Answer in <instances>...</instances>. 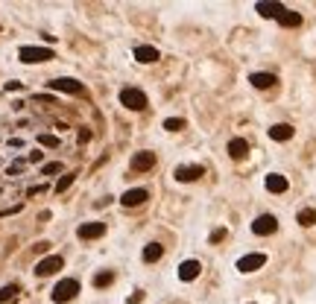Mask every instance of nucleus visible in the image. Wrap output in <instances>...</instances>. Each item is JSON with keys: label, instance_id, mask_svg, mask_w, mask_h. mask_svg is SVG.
<instances>
[{"label": "nucleus", "instance_id": "obj_15", "mask_svg": "<svg viewBox=\"0 0 316 304\" xmlns=\"http://www.w3.org/2000/svg\"><path fill=\"white\" fill-rule=\"evenodd\" d=\"M249 82H252L255 88L266 91V88H272V85L278 82V76H275V73H252V76H249Z\"/></svg>", "mask_w": 316, "mask_h": 304}, {"label": "nucleus", "instance_id": "obj_1", "mask_svg": "<svg viewBox=\"0 0 316 304\" xmlns=\"http://www.w3.org/2000/svg\"><path fill=\"white\" fill-rule=\"evenodd\" d=\"M76 293H79V281L64 278V281H59V284H56V290H53V302H56V304H64V302H70Z\"/></svg>", "mask_w": 316, "mask_h": 304}, {"label": "nucleus", "instance_id": "obj_18", "mask_svg": "<svg viewBox=\"0 0 316 304\" xmlns=\"http://www.w3.org/2000/svg\"><path fill=\"white\" fill-rule=\"evenodd\" d=\"M269 138H272V141H290V138H293V126H290V123H275V126L269 129Z\"/></svg>", "mask_w": 316, "mask_h": 304}, {"label": "nucleus", "instance_id": "obj_10", "mask_svg": "<svg viewBox=\"0 0 316 304\" xmlns=\"http://www.w3.org/2000/svg\"><path fill=\"white\" fill-rule=\"evenodd\" d=\"M50 88H53V91H64V94H82L85 91V85H82V82H76V79H53V82H50Z\"/></svg>", "mask_w": 316, "mask_h": 304}, {"label": "nucleus", "instance_id": "obj_28", "mask_svg": "<svg viewBox=\"0 0 316 304\" xmlns=\"http://www.w3.org/2000/svg\"><path fill=\"white\" fill-rule=\"evenodd\" d=\"M59 170H62V164H47L41 173H44V176H53V173H59Z\"/></svg>", "mask_w": 316, "mask_h": 304}, {"label": "nucleus", "instance_id": "obj_26", "mask_svg": "<svg viewBox=\"0 0 316 304\" xmlns=\"http://www.w3.org/2000/svg\"><path fill=\"white\" fill-rule=\"evenodd\" d=\"M70 184H73V173H70V176H62V179H59V184H56V193H64V190H67Z\"/></svg>", "mask_w": 316, "mask_h": 304}, {"label": "nucleus", "instance_id": "obj_21", "mask_svg": "<svg viewBox=\"0 0 316 304\" xmlns=\"http://www.w3.org/2000/svg\"><path fill=\"white\" fill-rule=\"evenodd\" d=\"M278 24H281V27H302V15H299V12H290V9H287L284 15L278 18Z\"/></svg>", "mask_w": 316, "mask_h": 304}, {"label": "nucleus", "instance_id": "obj_4", "mask_svg": "<svg viewBox=\"0 0 316 304\" xmlns=\"http://www.w3.org/2000/svg\"><path fill=\"white\" fill-rule=\"evenodd\" d=\"M266 263V254L263 252H255V254H243L240 260H237V272L249 275V272H258L261 266Z\"/></svg>", "mask_w": 316, "mask_h": 304}, {"label": "nucleus", "instance_id": "obj_22", "mask_svg": "<svg viewBox=\"0 0 316 304\" xmlns=\"http://www.w3.org/2000/svg\"><path fill=\"white\" fill-rule=\"evenodd\" d=\"M111 281H114V272H111V269H103V272H97V275H94V287H97V290L108 287Z\"/></svg>", "mask_w": 316, "mask_h": 304}, {"label": "nucleus", "instance_id": "obj_14", "mask_svg": "<svg viewBox=\"0 0 316 304\" xmlns=\"http://www.w3.org/2000/svg\"><path fill=\"white\" fill-rule=\"evenodd\" d=\"M199 272H202V263L199 260H185L179 266V278L182 281H193V278H199Z\"/></svg>", "mask_w": 316, "mask_h": 304}, {"label": "nucleus", "instance_id": "obj_16", "mask_svg": "<svg viewBox=\"0 0 316 304\" xmlns=\"http://www.w3.org/2000/svg\"><path fill=\"white\" fill-rule=\"evenodd\" d=\"M287 187H290V182H287L281 173H269V176H266V190H269V193H284Z\"/></svg>", "mask_w": 316, "mask_h": 304}, {"label": "nucleus", "instance_id": "obj_19", "mask_svg": "<svg viewBox=\"0 0 316 304\" xmlns=\"http://www.w3.org/2000/svg\"><path fill=\"white\" fill-rule=\"evenodd\" d=\"M161 254H164V246H158V243H150L147 249H144V260H147V263L161 260Z\"/></svg>", "mask_w": 316, "mask_h": 304}, {"label": "nucleus", "instance_id": "obj_6", "mask_svg": "<svg viewBox=\"0 0 316 304\" xmlns=\"http://www.w3.org/2000/svg\"><path fill=\"white\" fill-rule=\"evenodd\" d=\"M62 257H59V254H50V257H44V260H38V263H35V275H38V278H47V275H53V272H59V269H62Z\"/></svg>", "mask_w": 316, "mask_h": 304}, {"label": "nucleus", "instance_id": "obj_29", "mask_svg": "<svg viewBox=\"0 0 316 304\" xmlns=\"http://www.w3.org/2000/svg\"><path fill=\"white\" fill-rule=\"evenodd\" d=\"M220 240H225V228H217V231L211 234V243H220Z\"/></svg>", "mask_w": 316, "mask_h": 304}, {"label": "nucleus", "instance_id": "obj_3", "mask_svg": "<svg viewBox=\"0 0 316 304\" xmlns=\"http://www.w3.org/2000/svg\"><path fill=\"white\" fill-rule=\"evenodd\" d=\"M252 231L258 234V237H269V234L278 231V219H275L272 213H261V216L252 222Z\"/></svg>", "mask_w": 316, "mask_h": 304}, {"label": "nucleus", "instance_id": "obj_9", "mask_svg": "<svg viewBox=\"0 0 316 304\" xmlns=\"http://www.w3.org/2000/svg\"><path fill=\"white\" fill-rule=\"evenodd\" d=\"M76 234H79L82 240H97V237L105 234V222H85V225L76 228Z\"/></svg>", "mask_w": 316, "mask_h": 304}, {"label": "nucleus", "instance_id": "obj_25", "mask_svg": "<svg viewBox=\"0 0 316 304\" xmlns=\"http://www.w3.org/2000/svg\"><path fill=\"white\" fill-rule=\"evenodd\" d=\"M38 144L41 147H59V138L56 135H38Z\"/></svg>", "mask_w": 316, "mask_h": 304}, {"label": "nucleus", "instance_id": "obj_30", "mask_svg": "<svg viewBox=\"0 0 316 304\" xmlns=\"http://www.w3.org/2000/svg\"><path fill=\"white\" fill-rule=\"evenodd\" d=\"M141 302H144V293H132L126 299V304H141Z\"/></svg>", "mask_w": 316, "mask_h": 304}, {"label": "nucleus", "instance_id": "obj_2", "mask_svg": "<svg viewBox=\"0 0 316 304\" xmlns=\"http://www.w3.org/2000/svg\"><path fill=\"white\" fill-rule=\"evenodd\" d=\"M120 102L126 108H132V111H144L147 108V94L138 91V88H123L120 91Z\"/></svg>", "mask_w": 316, "mask_h": 304}, {"label": "nucleus", "instance_id": "obj_31", "mask_svg": "<svg viewBox=\"0 0 316 304\" xmlns=\"http://www.w3.org/2000/svg\"><path fill=\"white\" fill-rule=\"evenodd\" d=\"M85 141H91V132H88V129L79 132V144H85Z\"/></svg>", "mask_w": 316, "mask_h": 304}, {"label": "nucleus", "instance_id": "obj_7", "mask_svg": "<svg viewBox=\"0 0 316 304\" xmlns=\"http://www.w3.org/2000/svg\"><path fill=\"white\" fill-rule=\"evenodd\" d=\"M255 12H258L261 18H275V21H278L287 9L281 3H266V0H261V3H255Z\"/></svg>", "mask_w": 316, "mask_h": 304}, {"label": "nucleus", "instance_id": "obj_20", "mask_svg": "<svg viewBox=\"0 0 316 304\" xmlns=\"http://www.w3.org/2000/svg\"><path fill=\"white\" fill-rule=\"evenodd\" d=\"M296 222H299V225H305V228L316 225V208H305V211H299Z\"/></svg>", "mask_w": 316, "mask_h": 304}, {"label": "nucleus", "instance_id": "obj_24", "mask_svg": "<svg viewBox=\"0 0 316 304\" xmlns=\"http://www.w3.org/2000/svg\"><path fill=\"white\" fill-rule=\"evenodd\" d=\"M164 129H167V132H182V129H185V120H182V117H167V120H164Z\"/></svg>", "mask_w": 316, "mask_h": 304}, {"label": "nucleus", "instance_id": "obj_8", "mask_svg": "<svg viewBox=\"0 0 316 304\" xmlns=\"http://www.w3.org/2000/svg\"><path fill=\"white\" fill-rule=\"evenodd\" d=\"M199 176H205L202 164H190V167H176V182H196Z\"/></svg>", "mask_w": 316, "mask_h": 304}, {"label": "nucleus", "instance_id": "obj_13", "mask_svg": "<svg viewBox=\"0 0 316 304\" xmlns=\"http://www.w3.org/2000/svg\"><path fill=\"white\" fill-rule=\"evenodd\" d=\"M228 155H231L234 161H243V158L249 155V144H246L243 138H231V141H228Z\"/></svg>", "mask_w": 316, "mask_h": 304}, {"label": "nucleus", "instance_id": "obj_12", "mask_svg": "<svg viewBox=\"0 0 316 304\" xmlns=\"http://www.w3.org/2000/svg\"><path fill=\"white\" fill-rule=\"evenodd\" d=\"M147 196H150V193H147L144 187H135V190H126V193H123V199H120V202H123L126 208H135V205H144V202H147Z\"/></svg>", "mask_w": 316, "mask_h": 304}, {"label": "nucleus", "instance_id": "obj_11", "mask_svg": "<svg viewBox=\"0 0 316 304\" xmlns=\"http://www.w3.org/2000/svg\"><path fill=\"white\" fill-rule=\"evenodd\" d=\"M150 167H156V152H135V158H132V170L144 173V170H150Z\"/></svg>", "mask_w": 316, "mask_h": 304}, {"label": "nucleus", "instance_id": "obj_5", "mask_svg": "<svg viewBox=\"0 0 316 304\" xmlns=\"http://www.w3.org/2000/svg\"><path fill=\"white\" fill-rule=\"evenodd\" d=\"M21 61H27V64H38V61H50L53 59V50H47V47H21Z\"/></svg>", "mask_w": 316, "mask_h": 304}, {"label": "nucleus", "instance_id": "obj_17", "mask_svg": "<svg viewBox=\"0 0 316 304\" xmlns=\"http://www.w3.org/2000/svg\"><path fill=\"white\" fill-rule=\"evenodd\" d=\"M135 59L141 61V64H153V61H158L161 56H158L156 47H147V44H144V47H135Z\"/></svg>", "mask_w": 316, "mask_h": 304}, {"label": "nucleus", "instance_id": "obj_23", "mask_svg": "<svg viewBox=\"0 0 316 304\" xmlns=\"http://www.w3.org/2000/svg\"><path fill=\"white\" fill-rule=\"evenodd\" d=\"M18 296V284H6V287H0V304H6L9 299H15Z\"/></svg>", "mask_w": 316, "mask_h": 304}, {"label": "nucleus", "instance_id": "obj_27", "mask_svg": "<svg viewBox=\"0 0 316 304\" xmlns=\"http://www.w3.org/2000/svg\"><path fill=\"white\" fill-rule=\"evenodd\" d=\"M24 170V161H15V164H9V176H18Z\"/></svg>", "mask_w": 316, "mask_h": 304}]
</instances>
